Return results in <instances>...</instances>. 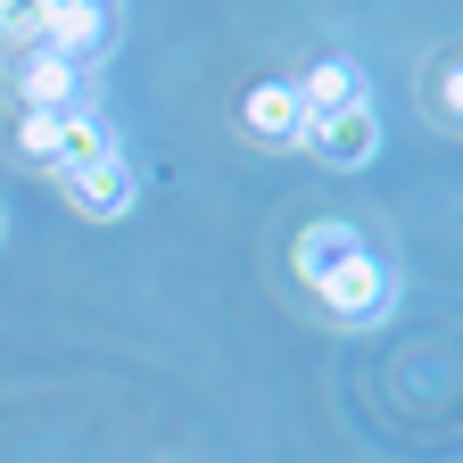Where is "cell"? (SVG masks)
<instances>
[{
  "label": "cell",
  "mask_w": 463,
  "mask_h": 463,
  "mask_svg": "<svg viewBox=\"0 0 463 463\" xmlns=\"http://www.w3.org/2000/svg\"><path fill=\"white\" fill-rule=\"evenodd\" d=\"M315 298H323V315H339V323H381L389 307H397V273L373 257V249H356V257H339L323 281H307Z\"/></svg>",
  "instance_id": "6da1fadb"
},
{
  "label": "cell",
  "mask_w": 463,
  "mask_h": 463,
  "mask_svg": "<svg viewBox=\"0 0 463 463\" xmlns=\"http://www.w3.org/2000/svg\"><path fill=\"white\" fill-rule=\"evenodd\" d=\"M298 149H315V157H323V165H339V174H364V165L381 157V108H373V99H356V108L307 116Z\"/></svg>",
  "instance_id": "7a4b0ae2"
},
{
  "label": "cell",
  "mask_w": 463,
  "mask_h": 463,
  "mask_svg": "<svg viewBox=\"0 0 463 463\" xmlns=\"http://www.w3.org/2000/svg\"><path fill=\"white\" fill-rule=\"evenodd\" d=\"M108 33H116L108 0H42V33H33V50L67 58V67H91V58L108 50Z\"/></svg>",
  "instance_id": "3957f363"
},
{
  "label": "cell",
  "mask_w": 463,
  "mask_h": 463,
  "mask_svg": "<svg viewBox=\"0 0 463 463\" xmlns=\"http://www.w3.org/2000/svg\"><path fill=\"white\" fill-rule=\"evenodd\" d=\"M17 99L33 116H67V108H83V67H67V58H50V50H25L17 58Z\"/></svg>",
  "instance_id": "277c9868"
},
{
  "label": "cell",
  "mask_w": 463,
  "mask_h": 463,
  "mask_svg": "<svg viewBox=\"0 0 463 463\" xmlns=\"http://www.w3.org/2000/svg\"><path fill=\"white\" fill-rule=\"evenodd\" d=\"M241 125H249L257 141H273V149H298V133H307V99H298V83H257V91L241 99Z\"/></svg>",
  "instance_id": "5b68a950"
},
{
  "label": "cell",
  "mask_w": 463,
  "mask_h": 463,
  "mask_svg": "<svg viewBox=\"0 0 463 463\" xmlns=\"http://www.w3.org/2000/svg\"><path fill=\"white\" fill-rule=\"evenodd\" d=\"M67 199H75L91 223H116V215L133 207V165H125V157H99V165L67 174Z\"/></svg>",
  "instance_id": "8992f818"
},
{
  "label": "cell",
  "mask_w": 463,
  "mask_h": 463,
  "mask_svg": "<svg viewBox=\"0 0 463 463\" xmlns=\"http://www.w3.org/2000/svg\"><path fill=\"white\" fill-rule=\"evenodd\" d=\"M99 157H116V133H108V116L99 108H67L58 116V183H67V174H83V165H99Z\"/></svg>",
  "instance_id": "52a82bcc"
},
{
  "label": "cell",
  "mask_w": 463,
  "mask_h": 463,
  "mask_svg": "<svg viewBox=\"0 0 463 463\" xmlns=\"http://www.w3.org/2000/svg\"><path fill=\"white\" fill-rule=\"evenodd\" d=\"M298 99H307V116H331V108L373 99V83H364L356 58H323V67H307V75H298Z\"/></svg>",
  "instance_id": "ba28073f"
},
{
  "label": "cell",
  "mask_w": 463,
  "mask_h": 463,
  "mask_svg": "<svg viewBox=\"0 0 463 463\" xmlns=\"http://www.w3.org/2000/svg\"><path fill=\"white\" fill-rule=\"evenodd\" d=\"M364 241H356V232H347V223H307L298 232V281H323L339 257H356Z\"/></svg>",
  "instance_id": "9c48e42d"
},
{
  "label": "cell",
  "mask_w": 463,
  "mask_h": 463,
  "mask_svg": "<svg viewBox=\"0 0 463 463\" xmlns=\"http://www.w3.org/2000/svg\"><path fill=\"white\" fill-rule=\"evenodd\" d=\"M17 149H25L33 165H58V116H33V108H25V125H17Z\"/></svg>",
  "instance_id": "30bf717a"
},
{
  "label": "cell",
  "mask_w": 463,
  "mask_h": 463,
  "mask_svg": "<svg viewBox=\"0 0 463 463\" xmlns=\"http://www.w3.org/2000/svg\"><path fill=\"white\" fill-rule=\"evenodd\" d=\"M430 108L447 116V125H463V58H447V67H439V83H430Z\"/></svg>",
  "instance_id": "8fae6325"
}]
</instances>
